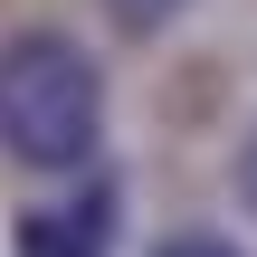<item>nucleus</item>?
<instances>
[{"label": "nucleus", "mask_w": 257, "mask_h": 257, "mask_svg": "<svg viewBox=\"0 0 257 257\" xmlns=\"http://www.w3.org/2000/svg\"><path fill=\"white\" fill-rule=\"evenodd\" d=\"M162 257H238L229 238H210V229H191V238H162Z\"/></svg>", "instance_id": "nucleus-4"}, {"label": "nucleus", "mask_w": 257, "mask_h": 257, "mask_svg": "<svg viewBox=\"0 0 257 257\" xmlns=\"http://www.w3.org/2000/svg\"><path fill=\"white\" fill-rule=\"evenodd\" d=\"M238 200H248V210H257V134H248V143H238Z\"/></svg>", "instance_id": "nucleus-5"}, {"label": "nucleus", "mask_w": 257, "mask_h": 257, "mask_svg": "<svg viewBox=\"0 0 257 257\" xmlns=\"http://www.w3.org/2000/svg\"><path fill=\"white\" fill-rule=\"evenodd\" d=\"M105 134V76L76 38L19 29L0 48V153L29 172H86Z\"/></svg>", "instance_id": "nucleus-1"}, {"label": "nucleus", "mask_w": 257, "mask_h": 257, "mask_svg": "<svg viewBox=\"0 0 257 257\" xmlns=\"http://www.w3.org/2000/svg\"><path fill=\"white\" fill-rule=\"evenodd\" d=\"M105 10H114V29H134V38H143V29H162V19H181L191 0H105Z\"/></svg>", "instance_id": "nucleus-3"}, {"label": "nucleus", "mask_w": 257, "mask_h": 257, "mask_svg": "<svg viewBox=\"0 0 257 257\" xmlns=\"http://www.w3.org/2000/svg\"><path fill=\"white\" fill-rule=\"evenodd\" d=\"M114 219H124L114 181H86L76 200H57V210H29L19 257H114Z\"/></svg>", "instance_id": "nucleus-2"}]
</instances>
